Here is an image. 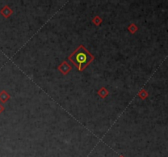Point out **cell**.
<instances>
[{
  "label": "cell",
  "mask_w": 168,
  "mask_h": 157,
  "mask_svg": "<svg viewBox=\"0 0 168 157\" xmlns=\"http://www.w3.org/2000/svg\"><path fill=\"white\" fill-rule=\"evenodd\" d=\"M121 157H123V156H121Z\"/></svg>",
  "instance_id": "cell-2"
},
{
  "label": "cell",
  "mask_w": 168,
  "mask_h": 157,
  "mask_svg": "<svg viewBox=\"0 0 168 157\" xmlns=\"http://www.w3.org/2000/svg\"><path fill=\"white\" fill-rule=\"evenodd\" d=\"M92 58L93 57H91L90 54L86 52L83 47H81L76 53H74L72 57H70V59H72V61L76 65V66L78 65L80 70H82L85 66H86V65L91 62Z\"/></svg>",
  "instance_id": "cell-1"
}]
</instances>
